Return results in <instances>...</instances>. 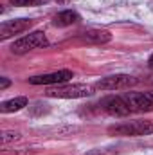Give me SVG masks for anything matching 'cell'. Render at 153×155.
Listing matches in <instances>:
<instances>
[{
	"label": "cell",
	"mask_w": 153,
	"mask_h": 155,
	"mask_svg": "<svg viewBox=\"0 0 153 155\" xmlns=\"http://www.w3.org/2000/svg\"><path fill=\"white\" fill-rule=\"evenodd\" d=\"M20 135L16 134V132H4L2 134V144H7L9 141H15V139H18Z\"/></svg>",
	"instance_id": "obj_13"
},
{
	"label": "cell",
	"mask_w": 153,
	"mask_h": 155,
	"mask_svg": "<svg viewBox=\"0 0 153 155\" xmlns=\"http://www.w3.org/2000/svg\"><path fill=\"white\" fill-rule=\"evenodd\" d=\"M74 78L72 71H56V72H49V74H40V76H31L29 78V83L31 85H61V83H67L69 79Z\"/></svg>",
	"instance_id": "obj_6"
},
{
	"label": "cell",
	"mask_w": 153,
	"mask_h": 155,
	"mask_svg": "<svg viewBox=\"0 0 153 155\" xmlns=\"http://www.w3.org/2000/svg\"><path fill=\"white\" fill-rule=\"evenodd\" d=\"M132 112H151L153 110V90L151 92H128L122 96Z\"/></svg>",
	"instance_id": "obj_5"
},
{
	"label": "cell",
	"mask_w": 153,
	"mask_h": 155,
	"mask_svg": "<svg viewBox=\"0 0 153 155\" xmlns=\"http://www.w3.org/2000/svg\"><path fill=\"white\" fill-rule=\"evenodd\" d=\"M110 135L119 137H141V135H150L153 134V123L151 121H130L122 124H115L108 128Z\"/></svg>",
	"instance_id": "obj_1"
},
{
	"label": "cell",
	"mask_w": 153,
	"mask_h": 155,
	"mask_svg": "<svg viewBox=\"0 0 153 155\" xmlns=\"http://www.w3.org/2000/svg\"><path fill=\"white\" fill-rule=\"evenodd\" d=\"M94 92V87L90 85H54L52 88H49L45 92L47 97H60V99H79V97H88Z\"/></svg>",
	"instance_id": "obj_2"
},
{
	"label": "cell",
	"mask_w": 153,
	"mask_h": 155,
	"mask_svg": "<svg viewBox=\"0 0 153 155\" xmlns=\"http://www.w3.org/2000/svg\"><path fill=\"white\" fill-rule=\"evenodd\" d=\"M103 108L110 114V116L115 117H124V116H130L132 110L128 107V103L124 101L122 96H112V97H106L103 101Z\"/></svg>",
	"instance_id": "obj_8"
},
{
	"label": "cell",
	"mask_w": 153,
	"mask_h": 155,
	"mask_svg": "<svg viewBox=\"0 0 153 155\" xmlns=\"http://www.w3.org/2000/svg\"><path fill=\"white\" fill-rule=\"evenodd\" d=\"M34 24V20L31 18H18V20H7L0 25V38L2 40H7L15 35H20L27 29H31Z\"/></svg>",
	"instance_id": "obj_7"
},
{
	"label": "cell",
	"mask_w": 153,
	"mask_h": 155,
	"mask_svg": "<svg viewBox=\"0 0 153 155\" xmlns=\"http://www.w3.org/2000/svg\"><path fill=\"white\" fill-rule=\"evenodd\" d=\"M9 87V79L7 78H2V81H0V90H5Z\"/></svg>",
	"instance_id": "obj_14"
},
{
	"label": "cell",
	"mask_w": 153,
	"mask_h": 155,
	"mask_svg": "<svg viewBox=\"0 0 153 155\" xmlns=\"http://www.w3.org/2000/svg\"><path fill=\"white\" fill-rule=\"evenodd\" d=\"M148 65H150V69H153V54L150 56V60H148Z\"/></svg>",
	"instance_id": "obj_15"
},
{
	"label": "cell",
	"mask_w": 153,
	"mask_h": 155,
	"mask_svg": "<svg viewBox=\"0 0 153 155\" xmlns=\"http://www.w3.org/2000/svg\"><path fill=\"white\" fill-rule=\"evenodd\" d=\"M29 103V99L25 96H18V97H13V99H7L0 105V112L2 114H11V112H18L22 108H25Z\"/></svg>",
	"instance_id": "obj_11"
},
{
	"label": "cell",
	"mask_w": 153,
	"mask_h": 155,
	"mask_svg": "<svg viewBox=\"0 0 153 155\" xmlns=\"http://www.w3.org/2000/svg\"><path fill=\"white\" fill-rule=\"evenodd\" d=\"M49 45V40L45 36L43 31H33L22 38H18L13 45H11V52L13 54H25L29 51H34L40 47H47Z\"/></svg>",
	"instance_id": "obj_3"
},
{
	"label": "cell",
	"mask_w": 153,
	"mask_h": 155,
	"mask_svg": "<svg viewBox=\"0 0 153 155\" xmlns=\"http://www.w3.org/2000/svg\"><path fill=\"white\" fill-rule=\"evenodd\" d=\"M56 2H65V0H56Z\"/></svg>",
	"instance_id": "obj_16"
},
{
	"label": "cell",
	"mask_w": 153,
	"mask_h": 155,
	"mask_svg": "<svg viewBox=\"0 0 153 155\" xmlns=\"http://www.w3.org/2000/svg\"><path fill=\"white\" fill-rule=\"evenodd\" d=\"M137 85V78L130 76V74H114V76H106L99 79L94 88L97 90H126Z\"/></svg>",
	"instance_id": "obj_4"
},
{
	"label": "cell",
	"mask_w": 153,
	"mask_h": 155,
	"mask_svg": "<svg viewBox=\"0 0 153 155\" xmlns=\"http://www.w3.org/2000/svg\"><path fill=\"white\" fill-rule=\"evenodd\" d=\"M79 20H81V16L77 15L76 11L65 9V11H61V13H58V15L54 16L52 24L58 25V27H69V25H72V24H77Z\"/></svg>",
	"instance_id": "obj_10"
},
{
	"label": "cell",
	"mask_w": 153,
	"mask_h": 155,
	"mask_svg": "<svg viewBox=\"0 0 153 155\" xmlns=\"http://www.w3.org/2000/svg\"><path fill=\"white\" fill-rule=\"evenodd\" d=\"M45 0H11L13 5H18V7H27V5H41Z\"/></svg>",
	"instance_id": "obj_12"
},
{
	"label": "cell",
	"mask_w": 153,
	"mask_h": 155,
	"mask_svg": "<svg viewBox=\"0 0 153 155\" xmlns=\"http://www.w3.org/2000/svg\"><path fill=\"white\" fill-rule=\"evenodd\" d=\"M83 41L86 43H96V45H103V43H108L112 40V35L110 31L106 29H88L83 33Z\"/></svg>",
	"instance_id": "obj_9"
}]
</instances>
